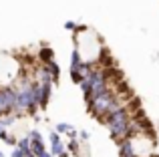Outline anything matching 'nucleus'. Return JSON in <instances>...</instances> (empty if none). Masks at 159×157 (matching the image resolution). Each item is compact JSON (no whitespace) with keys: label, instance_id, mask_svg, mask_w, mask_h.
Segmentation results:
<instances>
[{"label":"nucleus","instance_id":"obj_2","mask_svg":"<svg viewBox=\"0 0 159 157\" xmlns=\"http://www.w3.org/2000/svg\"><path fill=\"white\" fill-rule=\"evenodd\" d=\"M0 157H4V153H0Z\"/></svg>","mask_w":159,"mask_h":157},{"label":"nucleus","instance_id":"obj_1","mask_svg":"<svg viewBox=\"0 0 159 157\" xmlns=\"http://www.w3.org/2000/svg\"><path fill=\"white\" fill-rule=\"evenodd\" d=\"M12 157H22V151H20V149H14V151H12Z\"/></svg>","mask_w":159,"mask_h":157}]
</instances>
